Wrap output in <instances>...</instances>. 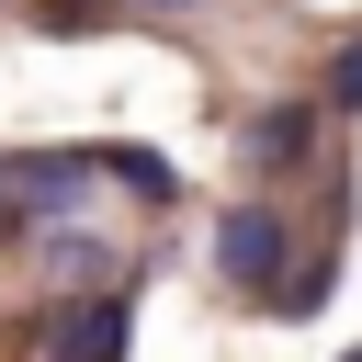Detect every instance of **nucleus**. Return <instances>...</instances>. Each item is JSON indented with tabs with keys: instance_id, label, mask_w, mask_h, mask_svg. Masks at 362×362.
<instances>
[{
	"instance_id": "nucleus-1",
	"label": "nucleus",
	"mask_w": 362,
	"mask_h": 362,
	"mask_svg": "<svg viewBox=\"0 0 362 362\" xmlns=\"http://www.w3.org/2000/svg\"><path fill=\"white\" fill-rule=\"evenodd\" d=\"M283 260H294V238H283L272 204H226V215H215V272H226V283H260V294H272Z\"/></svg>"
},
{
	"instance_id": "nucleus-2",
	"label": "nucleus",
	"mask_w": 362,
	"mask_h": 362,
	"mask_svg": "<svg viewBox=\"0 0 362 362\" xmlns=\"http://www.w3.org/2000/svg\"><path fill=\"white\" fill-rule=\"evenodd\" d=\"M124 328H136L124 294H79V305L57 317V362H124Z\"/></svg>"
},
{
	"instance_id": "nucleus-3",
	"label": "nucleus",
	"mask_w": 362,
	"mask_h": 362,
	"mask_svg": "<svg viewBox=\"0 0 362 362\" xmlns=\"http://www.w3.org/2000/svg\"><path fill=\"white\" fill-rule=\"evenodd\" d=\"M11 204L23 215H68L79 204V158H11Z\"/></svg>"
},
{
	"instance_id": "nucleus-4",
	"label": "nucleus",
	"mask_w": 362,
	"mask_h": 362,
	"mask_svg": "<svg viewBox=\"0 0 362 362\" xmlns=\"http://www.w3.org/2000/svg\"><path fill=\"white\" fill-rule=\"evenodd\" d=\"M305 136H317V113H305V102H283V113H260V158H294Z\"/></svg>"
},
{
	"instance_id": "nucleus-5",
	"label": "nucleus",
	"mask_w": 362,
	"mask_h": 362,
	"mask_svg": "<svg viewBox=\"0 0 362 362\" xmlns=\"http://www.w3.org/2000/svg\"><path fill=\"white\" fill-rule=\"evenodd\" d=\"M113 170H124V181H136V192H147V204H170V192H181V181H170V158H158V147H113Z\"/></svg>"
},
{
	"instance_id": "nucleus-6",
	"label": "nucleus",
	"mask_w": 362,
	"mask_h": 362,
	"mask_svg": "<svg viewBox=\"0 0 362 362\" xmlns=\"http://www.w3.org/2000/svg\"><path fill=\"white\" fill-rule=\"evenodd\" d=\"M34 23H57V34H79V23H102V0H34Z\"/></svg>"
},
{
	"instance_id": "nucleus-7",
	"label": "nucleus",
	"mask_w": 362,
	"mask_h": 362,
	"mask_svg": "<svg viewBox=\"0 0 362 362\" xmlns=\"http://www.w3.org/2000/svg\"><path fill=\"white\" fill-rule=\"evenodd\" d=\"M328 102H339V113L362 102V45H339V68H328Z\"/></svg>"
},
{
	"instance_id": "nucleus-8",
	"label": "nucleus",
	"mask_w": 362,
	"mask_h": 362,
	"mask_svg": "<svg viewBox=\"0 0 362 362\" xmlns=\"http://www.w3.org/2000/svg\"><path fill=\"white\" fill-rule=\"evenodd\" d=\"M0 226H11V158H0Z\"/></svg>"
},
{
	"instance_id": "nucleus-9",
	"label": "nucleus",
	"mask_w": 362,
	"mask_h": 362,
	"mask_svg": "<svg viewBox=\"0 0 362 362\" xmlns=\"http://www.w3.org/2000/svg\"><path fill=\"white\" fill-rule=\"evenodd\" d=\"M351 362H362V351H351Z\"/></svg>"
}]
</instances>
